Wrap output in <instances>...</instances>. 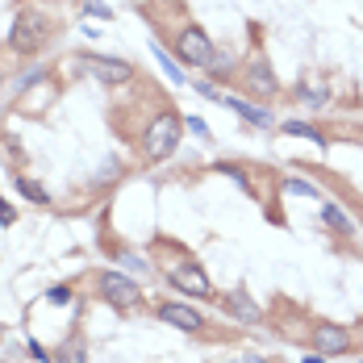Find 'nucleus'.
Wrapping results in <instances>:
<instances>
[{
  "label": "nucleus",
  "instance_id": "f257e3e1",
  "mask_svg": "<svg viewBox=\"0 0 363 363\" xmlns=\"http://www.w3.org/2000/svg\"><path fill=\"white\" fill-rule=\"evenodd\" d=\"M180 130H184V121H180L176 113H159V117L146 125V134H142L146 159H167V155L180 146Z\"/></svg>",
  "mask_w": 363,
  "mask_h": 363
},
{
  "label": "nucleus",
  "instance_id": "f03ea898",
  "mask_svg": "<svg viewBox=\"0 0 363 363\" xmlns=\"http://www.w3.org/2000/svg\"><path fill=\"white\" fill-rule=\"evenodd\" d=\"M176 50H180V59H184V67H209L213 63V42H209V33L205 29H184V33H176Z\"/></svg>",
  "mask_w": 363,
  "mask_h": 363
},
{
  "label": "nucleus",
  "instance_id": "7ed1b4c3",
  "mask_svg": "<svg viewBox=\"0 0 363 363\" xmlns=\"http://www.w3.org/2000/svg\"><path fill=\"white\" fill-rule=\"evenodd\" d=\"M46 29H50V25H46V17H42V13H25V17H17V25H13V38H8V42H13V50H17V54H33V50L46 42Z\"/></svg>",
  "mask_w": 363,
  "mask_h": 363
},
{
  "label": "nucleus",
  "instance_id": "20e7f679",
  "mask_svg": "<svg viewBox=\"0 0 363 363\" xmlns=\"http://www.w3.org/2000/svg\"><path fill=\"white\" fill-rule=\"evenodd\" d=\"M167 280H171L184 297H209V293H213L205 268H196V263H176V268L167 272Z\"/></svg>",
  "mask_w": 363,
  "mask_h": 363
},
{
  "label": "nucleus",
  "instance_id": "39448f33",
  "mask_svg": "<svg viewBox=\"0 0 363 363\" xmlns=\"http://www.w3.org/2000/svg\"><path fill=\"white\" fill-rule=\"evenodd\" d=\"M100 297L109 305H134L138 301V284L130 276H121V272H105L100 276Z\"/></svg>",
  "mask_w": 363,
  "mask_h": 363
},
{
  "label": "nucleus",
  "instance_id": "423d86ee",
  "mask_svg": "<svg viewBox=\"0 0 363 363\" xmlns=\"http://www.w3.org/2000/svg\"><path fill=\"white\" fill-rule=\"evenodd\" d=\"M88 71H92L100 84H125V79L134 75V67H130L125 59H105V54H92V59H88Z\"/></svg>",
  "mask_w": 363,
  "mask_h": 363
},
{
  "label": "nucleus",
  "instance_id": "0eeeda50",
  "mask_svg": "<svg viewBox=\"0 0 363 363\" xmlns=\"http://www.w3.org/2000/svg\"><path fill=\"white\" fill-rule=\"evenodd\" d=\"M217 105H226V109H234L242 121H251V125H259V130H268V125H276V117L263 109V105H251V100H242V96H217Z\"/></svg>",
  "mask_w": 363,
  "mask_h": 363
},
{
  "label": "nucleus",
  "instance_id": "6e6552de",
  "mask_svg": "<svg viewBox=\"0 0 363 363\" xmlns=\"http://www.w3.org/2000/svg\"><path fill=\"white\" fill-rule=\"evenodd\" d=\"M159 318L163 322H171V326H180V330H188V334H196L201 330V314L196 309H188V305H159Z\"/></svg>",
  "mask_w": 363,
  "mask_h": 363
},
{
  "label": "nucleus",
  "instance_id": "1a4fd4ad",
  "mask_svg": "<svg viewBox=\"0 0 363 363\" xmlns=\"http://www.w3.org/2000/svg\"><path fill=\"white\" fill-rule=\"evenodd\" d=\"M314 343H318L322 355H343V351L351 347V334H347L343 326H322V330L314 334Z\"/></svg>",
  "mask_w": 363,
  "mask_h": 363
},
{
  "label": "nucleus",
  "instance_id": "9d476101",
  "mask_svg": "<svg viewBox=\"0 0 363 363\" xmlns=\"http://www.w3.org/2000/svg\"><path fill=\"white\" fill-rule=\"evenodd\" d=\"M222 305H226V314H234L238 322H259V305H255V301H251L242 288H238V293H230Z\"/></svg>",
  "mask_w": 363,
  "mask_h": 363
},
{
  "label": "nucleus",
  "instance_id": "9b49d317",
  "mask_svg": "<svg viewBox=\"0 0 363 363\" xmlns=\"http://www.w3.org/2000/svg\"><path fill=\"white\" fill-rule=\"evenodd\" d=\"M251 84H255L259 92H276V88H280V79H276V71H272V67H268L263 59H259V63L251 67Z\"/></svg>",
  "mask_w": 363,
  "mask_h": 363
},
{
  "label": "nucleus",
  "instance_id": "f8f14e48",
  "mask_svg": "<svg viewBox=\"0 0 363 363\" xmlns=\"http://www.w3.org/2000/svg\"><path fill=\"white\" fill-rule=\"evenodd\" d=\"M284 134H293V138H309V142H318V146H330V142H326V134H322V130H314L309 121H284Z\"/></svg>",
  "mask_w": 363,
  "mask_h": 363
},
{
  "label": "nucleus",
  "instance_id": "ddd939ff",
  "mask_svg": "<svg viewBox=\"0 0 363 363\" xmlns=\"http://www.w3.org/2000/svg\"><path fill=\"white\" fill-rule=\"evenodd\" d=\"M322 222H326V226H334V230H343V234H351V217H347L339 205H330V201L322 205Z\"/></svg>",
  "mask_w": 363,
  "mask_h": 363
},
{
  "label": "nucleus",
  "instance_id": "4468645a",
  "mask_svg": "<svg viewBox=\"0 0 363 363\" xmlns=\"http://www.w3.org/2000/svg\"><path fill=\"white\" fill-rule=\"evenodd\" d=\"M17 188H21V196H25V201H33V205H50V196H46V188H42V184H33V180H25V176H21V180H17Z\"/></svg>",
  "mask_w": 363,
  "mask_h": 363
},
{
  "label": "nucleus",
  "instance_id": "2eb2a0df",
  "mask_svg": "<svg viewBox=\"0 0 363 363\" xmlns=\"http://www.w3.org/2000/svg\"><path fill=\"white\" fill-rule=\"evenodd\" d=\"M150 54H155V59L163 63V71H167V79H171V84H184V71H180V67H176V63H171L167 54H163V46H159V42H150Z\"/></svg>",
  "mask_w": 363,
  "mask_h": 363
},
{
  "label": "nucleus",
  "instance_id": "dca6fc26",
  "mask_svg": "<svg viewBox=\"0 0 363 363\" xmlns=\"http://www.w3.org/2000/svg\"><path fill=\"white\" fill-rule=\"evenodd\" d=\"M230 71H234V59H230V54H213L209 75H213V79H222V75H230Z\"/></svg>",
  "mask_w": 363,
  "mask_h": 363
},
{
  "label": "nucleus",
  "instance_id": "f3484780",
  "mask_svg": "<svg viewBox=\"0 0 363 363\" xmlns=\"http://www.w3.org/2000/svg\"><path fill=\"white\" fill-rule=\"evenodd\" d=\"M284 192H293V196H318V188H314L309 180H288Z\"/></svg>",
  "mask_w": 363,
  "mask_h": 363
},
{
  "label": "nucleus",
  "instance_id": "a211bd4d",
  "mask_svg": "<svg viewBox=\"0 0 363 363\" xmlns=\"http://www.w3.org/2000/svg\"><path fill=\"white\" fill-rule=\"evenodd\" d=\"M184 130H192L196 138H209V125H205V117H196V113H192V117L184 121Z\"/></svg>",
  "mask_w": 363,
  "mask_h": 363
},
{
  "label": "nucleus",
  "instance_id": "6ab92c4d",
  "mask_svg": "<svg viewBox=\"0 0 363 363\" xmlns=\"http://www.w3.org/2000/svg\"><path fill=\"white\" fill-rule=\"evenodd\" d=\"M46 301H54V305H67V301H71V288H67V284H54V288L46 293Z\"/></svg>",
  "mask_w": 363,
  "mask_h": 363
},
{
  "label": "nucleus",
  "instance_id": "aec40b11",
  "mask_svg": "<svg viewBox=\"0 0 363 363\" xmlns=\"http://www.w3.org/2000/svg\"><path fill=\"white\" fill-rule=\"evenodd\" d=\"M84 13H88V17H100V21H109V17H113V8H105V4H96V0H92Z\"/></svg>",
  "mask_w": 363,
  "mask_h": 363
},
{
  "label": "nucleus",
  "instance_id": "412c9836",
  "mask_svg": "<svg viewBox=\"0 0 363 363\" xmlns=\"http://www.w3.org/2000/svg\"><path fill=\"white\" fill-rule=\"evenodd\" d=\"M305 92V105H326V92L322 88H301Z\"/></svg>",
  "mask_w": 363,
  "mask_h": 363
},
{
  "label": "nucleus",
  "instance_id": "4be33fe9",
  "mask_svg": "<svg viewBox=\"0 0 363 363\" xmlns=\"http://www.w3.org/2000/svg\"><path fill=\"white\" fill-rule=\"evenodd\" d=\"M13 222H17V213H13V209L0 201V226H13Z\"/></svg>",
  "mask_w": 363,
  "mask_h": 363
},
{
  "label": "nucleus",
  "instance_id": "5701e85b",
  "mask_svg": "<svg viewBox=\"0 0 363 363\" xmlns=\"http://www.w3.org/2000/svg\"><path fill=\"white\" fill-rule=\"evenodd\" d=\"M121 263H125V268H134V272H142V268H146V263H142L138 255H121Z\"/></svg>",
  "mask_w": 363,
  "mask_h": 363
},
{
  "label": "nucleus",
  "instance_id": "b1692460",
  "mask_svg": "<svg viewBox=\"0 0 363 363\" xmlns=\"http://www.w3.org/2000/svg\"><path fill=\"white\" fill-rule=\"evenodd\" d=\"M196 92H201V96H209V100H217V92H213V84H205V79L196 84Z\"/></svg>",
  "mask_w": 363,
  "mask_h": 363
},
{
  "label": "nucleus",
  "instance_id": "393cba45",
  "mask_svg": "<svg viewBox=\"0 0 363 363\" xmlns=\"http://www.w3.org/2000/svg\"><path fill=\"white\" fill-rule=\"evenodd\" d=\"M305 363H326V360H322V355H309V360H305Z\"/></svg>",
  "mask_w": 363,
  "mask_h": 363
},
{
  "label": "nucleus",
  "instance_id": "a878e982",
  "mask_svg": "<svg viewBox=\"0 0 363 363\" xmlns=\"http://www.w3.org/2000/svg\"><path fill=\"white\" fill-rule=\"evenodd\" d=\"M251 363H259V360H251Z\"/></svg>",
  "mask_w": 363,
  "mask_h": 363
},
{
  "label": "nucleus",
  "instance_id": "bb28decb",
  "mask_svg": "<svg viewBox=\"0 0 363 363\" xmlns=\"http://www.w3.org/2000/svg\"><path fill=\"white\" fill-rule=\"evenodd\" d=\"M360 363H363V360H360Z\"/></svg>",
  "mask_w": 363,
  "mask_h": 363
}]
</instances>
